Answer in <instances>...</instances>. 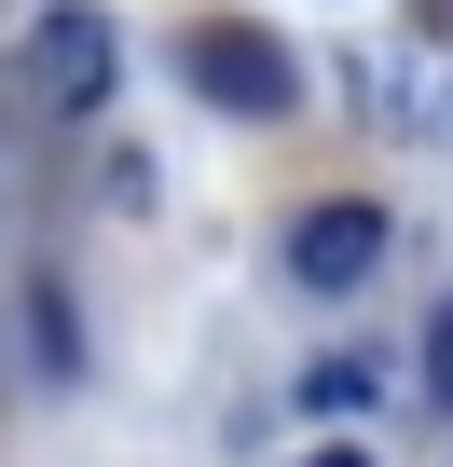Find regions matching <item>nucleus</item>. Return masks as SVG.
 Segmentation results:
<instances>
[{
  "mask_svg": "<svg viewBox=\"0 0 453 467\" xmlns=\"http://www.w3.org/2000/svg\"><path fill=\"white\" fill-rule=\"evenodd\" d=\"M371 275H385V206L344 192V206H303V220H289V289H303V303H344V289H371Z\"/></svg>",
  "mask_w": 453,
  "mask_h": 467,
  "instance_id": "nucleus-1",
  "label": "nucleus"
},
{
  "mask_svg": "<svg viewBox=\"0 0 453 467\" xmlns=\"http://www.w3.org/2000/svg\"><path fill=\"white\" fill-rule=\"evenodd\" d=\"M110 56H124V42H110L97 0H56V15L28 28V83H42L56 110H97V97H110Z\"/></svg>",
  "mask_w": 453,
  "mask_h": 467,
  "instance_id": "nucleus-2",
  "label": "nucleus"
},
{
  "mask_svg": "<svg viewBox=\"0 0 453 467\" xmlns=\"http://www.w3.org/2000/svg\"><path fill=\"white\" fill-rule=\"evenodd\" d=\"M192 83H206L220 110H289V97H303V69H289L262 28H234V15H220V28H192Z\"/></svg>",
  "mask_w": 453,
  "mask_h": 467,
  "instance_id": "nucleus-3",
  "label": "nucleus"
},
{
  "mask_svg": "<svg viewBox=\"0 0 453 467\" xmlns=\"http://www.w3.org/2000/svg\"><path fill=\"white\" fill-rule=\"evenodd\" d=\"M303 399H316V412H357V399H371V371H357V358H330V371H303Z\"/></svg>",
  "mask_w": 453,
  "mask_h": 467,
  "instance_id": "nucleus-4",
  "label": "nucleus"
},
{
  "mask_svg": "<svg viewBox=\"0 0 453 467\" xmlns=\"http://www.w3.org/2000/svg\"><path fill=\"white\" fill-rule=\"evenodd\" d=\"M426 399H439V412H453V303H439V317H426Z\"/></svg>",
  "mask_w": 453,
  "mask_h": 467,
  "instance_id": "nucleus-5",
  "label": "nucleus"
},
{
  "mask_svg": "<svg viewBox=\"0 0 453 467\" xmlns=\"http://www.w3.org/2000/svg\"><path fill=\"white\" fill-rule=\"evenodd\" d=\"M303 467H371V453H303Z\"/></svg>",
  "mask_w": 453,
  "mask_h": 467,
  "instance_id": "nucleus-6",
  "label": "nucleus"
},
{
  "mask_svg": "<svg viewBox=\"0 0 453 467\" xmlns=\"http://www.w3.org/2000/svg\"><path fill=\"white\" fill-rule=\"evenodd\" d=\"M439 15H453V0H439Z\"/></svg>",
  "mask_w": 453,
  "mask_h": 467,
  "instance_id": "nucleus-7",
  "label": "nucleus"
}]
</instances>
